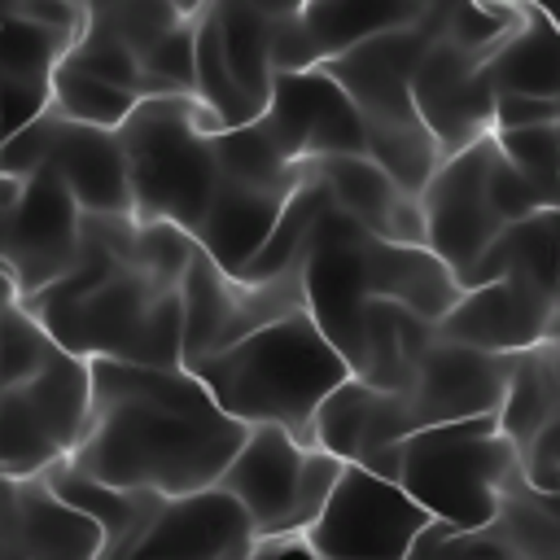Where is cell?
<instances>
[{
  "label": "cell",
  "instance_id": "cell-1",
  "mask_svg": "<svg viewBox=\"0 0 560 560\" xmlns=\"http://www.w3.org/2000/svg\"><path fill=\"white\" fill-rule=\"evenodd\" d=\"M92 416L70 468L162 499L214 490L245 442L188 368H140L92 359Z\"/></svg>",
  "mask_w": 560,
  "mask_h": 560
},
{
  "label": "cell",
  "instance_id": "cell-2",
  "mask_svg": "<svg viewBox=\"0 0 560 560\" xmlns=\"http://www.w3.org/2000/svg\"><path fill=\"white\" fill-rule=\"evenodd\" d=\"M188 372L245 429L271 424L306 446H315L319 407L350 381V363L306 311L276 319L210 359H197Z\"/></svg>",
  "mask_w": 560,
  "mask_h": 560
},
{
  "label": "cell",
  "instance_id": "cell-3",
  "mask_svg": "<svg viewBox=\"0 0 560 560\" xmlns=\"http://www.w3.org/2000/svg\"><path fill=\"white\" fill-rule=\"evenodd\" d=\"M438 31H442L438 4H429V13L416 26L389 31L324 66L363 118L368 158L411 197H420L438 175V166L446 162L411 101V70L424 57V48L438 39Z\"/></svg>",
  "mask_w": 560,
  "mask_h": 560
},
{
  "label": "cell",
  "instance_id": "cell-4",
  "mask_svg": "<svg viewBox=\"0 0 560 560\" xmlns=\"http://www.w3.org/2000/svg\"><path fill=\"white\" fill-rule=\"evenodd\" d=\"M223 122L197 96H153L118 127L131 214L140 223H175L197 241V228L219 188L214 136Z\"/></svg>",
  "mask_w": 560,
  "mask_h": 560
},
{
  "label": "cell",
  "instance_id": "cell-5",
  "mask_svg": "<svg viewBox=\"0 0 560 560\" xmlns=\"http://www.w3.org/2000/svg\"><path fill=\"white\" fill-rule=\"evenodd\" d=\"M74 359H114L140 368H184V284L122 262L83 302L39 319Z\"/></svg>",
  "mask_w": 560,
  "mask_h": 560
},
{
  "label": "cell",
  "instance_id": "cell-6",
  "mask_svg": "<svg viewBox=\"0 0 560 560\" xmlns=\"http://www.w3.org/2000/svg\"><path fill=\"white\" fill-rule=\"evenodd\" d=\"M402 472L398 486L451 529H486L499 512V499L521 468L516 446L499 429V416L455 420L424 429L398 446Z\"/></svg>",
  "mask_w": 560,
  "mask_h": 560
},
{
  "label": "cell",
  "instance_id": "cell-7",
  "mask_svg": "<svg viewBox=\"0 0 560 560\" xmlns=\"http://www.w3.org/2000/svg\"><path fill=\"white\" fill-rule=\"evenodd\" d=\"M92 416V368L57 350V359L26 385L0 398V459L9 481H39L70 464Z\"/></svg>",
  "mask_w": 560,
  "mask_h": 560
},
{
  "label": "cell",
  "instance_id": "cell-8",
  "mask_svg": "<svg viewBox=\"0 0 560 560\" xmlns=\"http://www.w3.org/2000/svg\"><path fill=\"white\" fill-rule=\"evenodd\" d=\"M0 245H4V280L13 298L31 302L79 262L83 210L70 197V188L48 171L31 179H4Z\"/></svg>",
  "mask_w": 560,
  "mask_h": 560
},
{
  "label": "cell",
  "instance_id": "cell-9",
  "mask_svg": "<svg viewBox=\"0 0 560 560\" xmlns=\"http://www.w3.org/2000/svg\"><path fill=\"white\" fill-rule=\"evenodd\" d=\"M306 311L302 267L276 276V280H241L214 267L201 249L184 276V368L197 359H210L258 328L289 319Z\"/></svg>",
  "mask_w": 560,
  "mask_h": 560
},
{
  "label": "cell",
  "instance_id": "cell-10",
  "mask_svg": "<svg viewBox=\"0 0 560 560\" xmlns=\"http://www.w3.org/2000/svg\"><path fill=\"white\" fill-rule=\"evenodd\" d=\"M433 516L394 481L346 464L328 508L302 534L319 560H407Z\"/></svg>",
  "mask_w": 560,
  "mask_h": 560
},
{
  "label": "cell",
  "instance_id": "cell-11",
  "mask_svg": "<svg viewBox=\"0 0 560 560\" xmlns=\"http://www.w3.org/2000/svg\"><path fill=\"white\" fill-rule=\"evenodd\" d=\"M490 158H494V136L477 140L472 149L446 158L429 188L420 192L424 210V249L442 258L455 280L499 241L508 228L503 214L490 201Z\"/></svg>",
  "mask_w": 560,
  "mask_h": 560
},
{
  "label": "cell",
  "instance_id": "cell-12",
  "mask_svg": "<svg viewBox=\"0 0 560 560\" xmlns=\"http://www.w3.org/2000/svg\"><path fill=\"white\" fill-rule=\"evenodd\" d=\"M363 245L368 232L341 214L337 206L324 210L306 262H302V289H306V315L319 324V332L332 341V350L350 363H359L363 346V311H368V271H363Z\"/></svg>",
  "mask_w": 560,
  "mask_h": 560
},
{
  "label": "cell",
  "instance_id": "cell-13",
  "mask_svg": "<svg viewBox=\"0 0 560 560\" xmlns=\"http://www.w3.org/2000/svg\"><path fill=\"white\" fill-rule=\"evenodd\" d=\"M411 101L420 109V122L438 140L442 158H455L494 131L499 96H494L486 57L442 39V31L411 70Z\"/></svg>",
  "mask_w": 560,
  "mask_h": 560
},
{
  "label": "cell",
  "instance_id": "cell-14",
  "mask_svg": "<svg viewBox=\"0 0 560 560\" xmlns=\"http://www.w3.org/2000/svg\"><path fill=\"white\" fill-rule=\"evenodd\" d=\"M262 122L276 131L280 149L293 162L368 158L363 118L324 66L319 70H298V74H276L271 105H267Z\"/></svg>",
  "mask_w": 560,
  "mask_h": 560
},
{
  "label": "cell",
  "instance_id": "cell-15",
  "mask_svg": "<svg viewBox=\"0 0 560 560\" xmlns=\"http://www.w3.org/2000/svg\"><path fill=\"white\" fill-rule=\"evenodd\" d=\"M556 324H560V293L529 280H494L481 289H464L451 315L438 324V337L486 354H525L551 341Z\"/></svg>",
  "mask_w": 560,
  "mask_h": 560
},
{
  "label": "cell",
  "instance_id": "cell-16",
  "mask_svg": "<svg viewBox=\"0 0 560 560\" xmlns=\"http://www.w3.org/2000/svg\"><path fill=\"white\" fill-rule=\"evenodd\" d=\"M516 354H486L455 341H433V350L420 363V376L407 394V411L416 420V433L455 424V420H481L499 416L508 381H512Z\"/></svg>",
  "mask_w": 560,
  "mask_h": 560
},
{
  "label": "cell",
  "instance_id": "cell-17",
  "mask_svg": "<svg viewBox=\"0 0 560 560\" xmlns=\"http://www.w3.org/2000/svg\"><path fill=\"white\" fill-rule=\"evenodd\" d=\"M311 446L284 429H249L236 459L219 477V490L232 494L258 538H293L298 534V490L306 472Z\"/></svg>",
  "mask_w": 560,
  "mask_h": 560
},
{
  "label": "cell",
  "instance_id": "cell-18",
  "mask_svg": "<svg viewBox=\"0 0 560 560\" xmlns=\"http://www.w3.org/2000/svg\"><path fill=\"white\" fill-rule=\"evenodd\" d=\"M258 534L245 508L214 490L162 499L127 560H245Z\"/></svg>",
  "mask_w": 560,
  "mask_h": 560
},
{
  "label": "cell",
  "instance_id": "cell-19",
  "mask_svg": "<svg viewBox=\"0 0 560 560\" xmlns=\"http://www.w3.org/2000/svg\"><path fill=\"white\" fill-rule=\"evenodd\" d=\"M44 131V166L57 175L70 197L79 201L83 214H105V219H136L131 214V184H127V158L118 131L66 122L61 114L39 118Z\"/></svg>",
  "mask_w": 560,
  "mask_h": 560
},
{
  "label": "cell",
  "instance_id": "cell-20",
  "mask_svg": "<svg viewBox=\"0 0 560 560\" xmlns=\"http://www.w3.org/2000/svg\"><path fill=\"white\" fill-rule=\"evenodd\" d=\"M79 35L39 26L0 4V131L4 140L52 109V74Z\"/></svg>",
  "mask_w": 560,
  "mask_h": 560
},
{
  "label": "cell",
  "instance_id": "cell-21",
  "mask_svg": "<svg viewBox=\"0 0 560 560\" xmlns=\"http://www.w3.org/2000/svg\"><path fill=\"white\" fill-rule=\"evenodd\" d=\"M315 166L332 192V206L341 214H350L363 232H372L389 245H424L420 197L402 192L372 158H324Z\"/></svg>",
  "mask_w": 560,
  "mask_h": 560
},
{
  "label": "cell",
  "instance_id": "cell-22",
  "mask_svg": "<svg viewBox=\"0 0 560 560\" xmlns=\"http://www.w3.org/2000/svg\"><path fill=\"white\" fill-rule=\"evenodd\" d=\"M363 271H368V298L398 302L429 324H442L464 293L455 271L442 258H433L424 245H389L372 232L363 245Z\"/></svg>",
  "mask_w": 560,
  "mask_h": 560
},
{
  "label": "cell",
  "instance_id": "cell-23",
  "mask_svg": "<svg viewBox=\"0 0 560 560\" xmlns=\"http://www.w3.org/2000/svg\"><path fill=\"white\" fill-rule=\"evenodd\" d=\"M284 206H289V197H280V192H262V188L219 179L214 201H210V210L197 228V249L214 267H223L228 276H245V267L271 241Z\"/></svg>",
  "mask_w": 560,
  "mask_h": 560
},
{
  "label": "cell",
  "instance_id": "cell-24",
  "mask_svg": "<svg viewBox=\"0 0 560 560\" xmlns=\"http://www.w3.org/2000/svg\"><path fill=\"white\" fill-rule=\"evenodd\" d=\"M438 341V324L411 315L398 302H381L372 298L363 311V346H359V363H354V381L385 389V394H402L416 385L424 354Z\"/></svg>",
  "mask_w": 560,
  "mask_h": 560
},
{
  "label": "cell",
  "instance_id": "cell-25",
  "mask_svg": "<svg viewBox=\"0 0 560 560\" xmlns=\"http://www.w3.org/2000/svg\"><path fill=\"white\" fill-rule=\"evenodd\" d=\"M494 96H560V35L542 4H525L521 26L486 57Z\"/></svg>",
  "mask_w": 560,
  "mask_h": 560
},
{
  "label": "cell",
  "instance_id": "cell-26",
  "mask_svg": "<svg viewBox=\"0 0 560 560\" xmlns=\"http://www.w3.org/2000/svg\"><path fill=\"white\" fill-rule=\"evenodd\" d=\"M494 280H529L560 293V219L538 210L534 219L508 223L499 241L459 276V289H481Z\"/></svg>",
  "mask_w": 560,
  "mask_h": 560
},
{
  "label": "cell",
  "instance_id": "cell-27",
  "mask_svg": "<svg viewBox=\"0 0 560 560\" xmlns=\"http://www.w3.org/2000/svg\"><path fill=\"white\" fill-rule=\"evenodd\" d=\"M424 13H429V0H311L302 4L306 35L324 66L389 31L416 26Z\"/></svg>",
  "mask_w": 560,
  "mask_h": 560
},
{
  "label": "cell",
  "instance_id": "cell-28",
  "mask_svg": "<svg viewBox=\"0 0 560 560\" xmlns=\"http://www.w3.org/2000/svg\"><path fill=\"white\" fill-rule=\"evenodd\" d=\"M44 486L105 529V560H127L131 547L140 542V534L149 529L158 503H162V494L114 490V486H105V481H96V477H88V472H79L70 464H57L44 477Z\"/></svg>",
  "mask_w": 560,
  "mask_h": 560
},
{
  "label": "cell",
  "instance_id": "cell-29",
  "mask_svg": "<svg viewBox=\"0 0 560 560\" xmlns=\"http://www.w3.org/2000/svg\"><path fill=\"white\" fill-rule=\"evenodd\" d=\"M556 420H560V368H556V346L542 341L516 354L512 381L499 407V429L508 433L521 459V451H529L547 429H556Z\"/></svg>",
  "mask_w": 560,
  "mask_h": 560
},
{
  "label": "cell",
  "instance_id": "cell-30",
  "mask_svg": "<svg viewBox=\"0 0 560 560\" xmlns=\"http://www.w3.org/2000/svg\"><path fill=\"white\" fill-rule=\"evenodd\" d=\"M210 18L219 26V44L236 88L254 101L258 114L271 105L276 66H271V4H241V0H210Z\"/></svg>",
  "mask_w": 560,
  "mask_h": 560
},
{
  "label": "cell",
  "instance_id": "cell-31",
  "mask_svg": "<svg viewBox=\"0 0 560 560\" xmlns=\"http://www.w3.org/2000/svg\"><path fill=\"white\" fill-rule=\"evenodd\" d=\"M214 162H219V179L280 192V197H293L315 171V162H293L262 118L249 127H236V131H219L214 136Z\"/></svg>",
  "mask_w": 560,
  "mask_h": 560
},
{
  "label": "cell",
  "instance_id": "cell-32",
  "mask_svg": "<svg viewBox=\"0 0 560 560\" xmlns=\"http://www.w3.org/2000/svg\"><path fill=\"white\" fill-rule=\"evenodd\" d=\"M486 534L508 551V560H560V494L529 486L516 468Z\"/></svg>",
  "mask_w": 560,
  "mask_h": 560
},
{
  "label": "cell",
  "instance_id": "cell-33",
  "mask_svg": "<svg viewBox=\"0 0 560 560\" xmlns=\"http://www.w3.org/2000/svg\"><path fill=\"white\" fill-rule=\"evenodd\" d=\"M88 9V31H101L109 39H118L122 48H131L140 61L184 22H192V13L201 4H175V0H105V4H83Z\"/></svg>",
  "mask_w": 560,
  "mask_h": 560
},
{
  "label": "cell",
  "instance_id": "cell-34",
  "mask_svg": "<svg viewBox=\"0 0 560 560\" xmlns=\"http://www.w3.org/2000/svg\"><path fill=\"white\" fill-rule=\"evenodd\" d=\"M136 96L79 70L74 61H61L52 74V114H61L66 122H83V127H101V131H118L131 114H136Z\"/></svg>",
  "mask_w": 560,
  "mask_h": 560
},
{
  "label": "cell",
  "instance_id": "cell-35",
  "mask_svg": "<svg viewBox=\"0 0 560 560\" xmlns=\"http://www.w3.org/2000/svg\"><path fill=\"white\" fill-rule=\"evenodd\" d=\"M57 341L52 332L18 302L9 298L0 306V385L13 389V385H26L31 376H39L52 359H57Z\"/></svg>",
  "mask_w": 560,
  "mask_h": 560
},
{
  "label": "cell",
  "instance_id": "cell-36",
  "mask_svg": "<svg viewBox=\"0 0 560 560\" xmlns=\"http://www.w3.org/2000/svg\"><path fill=\"white\" fill-rule=\"evenodd\" d=\"M490 136H494L499 153L556 210V197H560V127H525V131H490Z\"/></svg>",
  "mask_w": 560,
  "mask_h": 560
},
{
  "label": "cell",
  "instance_id": "cell-37",
  "mask_svg": "<svg viewBox=\"0 0 560 560\" xmlns=\"http://www.w3.org/2000/svg\"><path fill=\"white\" fill-rule=\"evenodd\" d=\"M66 61H74L79 70H88V74H96V79H105V83L131 92L136 101H153V83H149L140 57H136L131 48H122L118 39L101 35V31H88V26H83V35L74 39V48H70Z\"/></svg>",
  "mask_w": 560,
  "mask_h": 560
},
{
  "label": "cell",
  "instance_id": "cell-38",
  "mask_svg": "<svg viewBox=\"0 0 560 560\" xmlns=\"http://www.w3.org/2000/svg\"><path fill=\"white\" fill-rule=\"evenodd\" d=\"M131 258L136 267L153 271L158 280H171V284H184L192 258H197V241L175 228V223H140L136 219V245H131Z\"/></svg>",
  "mask_w": 560,
  "mask_h": 560
},
{
  "label": "cell",
  "instance_id": "cell-39",
  "mask_svg": "<svg viewBox=\"0 0 560 560\" xmlns=\"http://www.w3.org/2000/svg\"><path fill=\"white\" fill-rule=\"evenodd\" d=\"M271 66H276V74H298V70L324 66L306 35L302 4H271Z\"/></svg>",
  "mask_w": 560,
  "mask_h": 560
},
{
  "label": "cell",
  "instance_id": "cell-40",
  "mask_svg": "<svg viewBox=\"0 0 560 560\" xmlns=\"http://www.w3.org/2000/svg\"><path fill=\"white\" fill-rule=\"evenodd\" d=\"M525 127H560V101L499 96L494 101V131H525Z\"/></svg>",
  "mask_w": 560,
  "mask_h": 560
},
{
  "label": "cell",
  "instance_id": "cell-41",
  "mask_svg": "<svg viewBox=\"0 0 560 560\" xmlns=\"http://www.w3.org/2000/svg\"><path fill=\"white\" fill-rule=\"evenodd\" d=\"M9 9L26 22H39V26H52V31H66V35H83V22H88V9L70 4V0H18Z\"/></svg>",
  "mask_w": 560,
  "mask_h": 560
},
{
  "label": "cell",
  "instance_id": "cell-42",
  "mask_svg": "<svg viewBox=\"0 0 560 560\" xmlns=\"http://www.w3.org/2000/svg\"><path fill=\"white\" fill-rule=\"evenodd\" d=\"M245 560H319V556L302 534H293V538H258Z\"/></svg>",
  "mask_w": 560,
  "mask_h": 560
},
{
  "label": "cell",
  "instance_id": "cell-43",
  "mask_svg": "<svg viewBox=\"0 0 560 560\" xmlns=\"http://www.w3.org/2000/svg\"><path fill=\"white\" fill-rule=\"evenodd\" d=\"M0 298H13V289H9V280H4V245H0Z\"/></svg>",
  "mask_w": 560,
  "mask_h": 560
},
{
  "label": "cell",
  "instance_id": "cell-44",
  "mask_svg": "<svg viewBox=\"0 0 560 560\" xmlns=\"http://www.w3.org/2000/svg\"><path fill=\"white\" fill-rule=\"evenodd\" d=\"M551 346H556V368H560V324H556V337H551Z\"/></svg>",
  "mask_w": 560,
  "mask_h": 560
},
{
  "label": "cell",
  "instance_id": "cell-45",
  "mask_svg": "<svg viewBox=\"0 0 560 560\" xmlns=\"http://www.w3.org/2000/svg\"><path fill=\"white\" fill-rule=\"evenodd\" d=\"M0 158H4V131H0ZM0 184H4V171H0Z\"/></svg>",
  "mask_w": 560,
  "mask_h": 560
},
{
  "label": "cell",
  "instance_id": "cell-46",
  "mask_svg": "<svg viewBox=\"0 0 560 560\" xmlns=\"http://www.w3.org/2000/svg\"><path fill=\"white\" fill-rule=\"evenodd\" d=\"M551 18H556V35H560V9H551ZM560 101V96H556Z\"/></svg>",
  "mask_w": 560,
  "mask_h": 560
},
{
  "label": "cell",
  "instance_id": "cell-47",
  "mask_svg": "<svg viewBox=\"0 0 560 560\" xmlns=\"http://www.w3.org/2000/svg\"><path fill=\"white\" fill-rule=\"evenodd\" d=\"M556 442H560V420H556Z\"/></svg>",
  "mask_w": 560,
  "mask_h": 560
},
{
  "label": "cell",
  "instance_id": "cell-48",
  "mask_svg": "<svg viewBox=\"0 0 560 560\" xmlns=\"http://www.w3.org/2000/svg\"><path fill=\"white\" fill-rule=\"evenodd\" d=\"M0 398H4V385H0Z\"/></svg>",
  "mask_w": 560,
  "mask_h": 560
},
{
  "label": "cell",
  "instance_id": "cell-49",
  "mask_svg": "<svg viewBox=\"0 0 560 560\" xmlns=\"http://www.w3.org/2000/svg\"><path fill=\"white\" fill-rule=\"evenodd\" d=\"M4 302H9V298H0V306H4Z\"/></svg>",
  "mask_w": 560,
  "mask_h": 560
},
{
  "label": "cell",
  "instance_id": "cell-50",
  "mask_svg": "<svg viewBox=\"0 0 560 560\" xmlns=\"http://www.w3.org/2000/svg\"><path fill=\"white\" fill-rule=\"evenodd\" d=\"M0 79H4V70H0Z\"/></svg>",
  "mask_w": 560,
  "mask_h": 560
}]
</instances>
